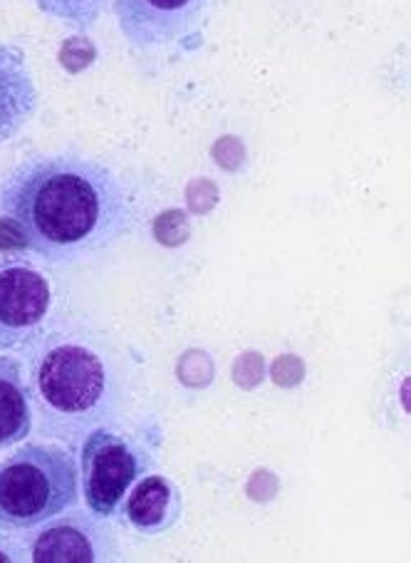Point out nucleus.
I'll return each mask as SVG.
<instances>
[{
	"instance_id": "nucleus-1",
	"label": "nucleus",
	"mask_w": 411,
	"mask_h": 563,
	"mask_svg": "<svg viewBox=\"0 0 411 563\" xmlns=\"http://www.w3.org/2000/svg\"><path fill=\"white\" fill-rule=\"evenodd\" d=\"M0 221L47 264L67 266L130 234L136 207L102 162L47 152L25 157L0 181Z\"/></svg>"
},
{
	"instance_id": "nucleus-2",
	"label": "nucleus",
	"mask_w": 411,
	"mask_h": 563,
	"mask_svg": "<svg viewBox=\"0 0 411 563\" xmlns=\"http://www.w3.org/2000/svg\"><path fill=\"white\" fill-rule=\"evenodd\" d=\"M80 470L60 444H25L0 462V529H33L77 504Z\"/></svg>"
},
{
	"instance_id": "nucleus-3",
	"label": "nucleus",
	"mask_w": 411,
	"mask_h": 563,
	"mask_svg": "<svg viewBox=\"0 0 411 563\" xmlns=\"http://www.w3.org/2000/svg\"><path fill=\"white\" fill-rule=\"evenodd\" d=\"M51 303V280L41 268L23 256H0V353L31 345Z\"/></svg>"
},
{
	"instance_id": "nucleus-4",
	"label": "nucleus",
	"mask_w": 411,
	"mask_h": 563,
	"mask_svg": "<svg viewBox=\"0 0 411 563\" xmlns=\"http://www.w3.org/2000/svg\"><path fill=\"white\" fill-rule=\"evenodd\" d=\"M80 479L95 517L110 519L144 472L140 452L112 430H95L82 444Z\"/></svg>"
},
{
	"instance_id": "nucleus-5",
	"label": "nucleus",
	"mask_w": 411,
	"mask_h": 563,
	"mask_svg": "<svg viewBox=\"0 0 411 563\" xmlns=\"http://www.w3.org/2000/svg\"><path fill=\"white\" fill-rule=\"evenodd\" d=\"M43 402L63 415H87L100 407L107 387L104 365L82 345H57L35 373Z\"/></svg>"
},
{
	"instance_id": "nucleus-6",
	"label": "nucleus",
	"mask_w": 411,
	"mask_h": 563,
	"mask_svg": "<svg viewBox=\"0 0 411 563\" xmlns=\"http://www.w3.org/2000/svg\"><path fill=\"white\" fill-rule=\"evenodd\" d=\"M124 41L154 51L199 35L213 0H112Z\"/></svg>"
},
{
	"instance_id": "nucleus-7",
	"label": "nucleus",
	"mask_w": 411,
	"mask_h": 563,
	"mask_svg": "<svg viewBox=\"0 0 411 563\" xmlns=\"http://www.w3.org/2000/svg\"><path fill=\"white\" fill-rule=\"evenodd\" d=\"M37 85L21 45L0 41V147L15 140L37 110Z\"/></svg>"
},
{
	"instance_id": "nucleus-8",
	"label": "nucleus",
	"mask_w": 411,
	"mask_h": 563,
	"mask_svg": "<svg viewBox=\"0 0 411 563\" xmlns=\"http://www.w3.org/2000/svg\"><path fill=\"white\" fill-rule=\"evenodd\" d=\"M107 559L100 529L82 517L55 521L33 543L35 563H92Z\"/></svg>"
},
{
	"instance_id": "nucleus-9",
	"label": "nucleus",
	"mask_w": 411,
	"mask_h": 563,
	"mask_svg": "<svg viewBox=\"0 0 411 563\" xmlns=\"http://www.w3.org/2000/svg\"><path fill=\"white\" fill-rule=\"evenodd\" d=\"M181 517V494L166 477H144L126 499V521L146 537L169 531Z\"/></svg>"
},
{
	"instance_id": "nucleus-10",
	"label": "nucleus",
	"mask_w": 411,
	"mask_h": 563,
	"mask_svg": "<svg viewBox=\"0 0 411 563\" xmlns=\"http://www.w3.org/2000/svg\"><path fill=\"white\" fill-rule=\"evenodd\" d=\"M33 430L31 393L15 357H0V450L23 442Z\"/></svg>"
},
{
	"instance_id": "nucleus-11",
	"label": "nucleus",
	"mask_w": 411,
	"mask_h": 563,
	"mask_svg": "<svg viewBox=\"0 0 411 563\" xmlns=\"http://www.w3.org/2000/svg\"><path fill=\"white\" fill-rule=\"evenodd\" d=\"M31 3L53 21L85 33L100 21L107 8L112 5V0H31Z\"/></svg>"
}]
</instances>
